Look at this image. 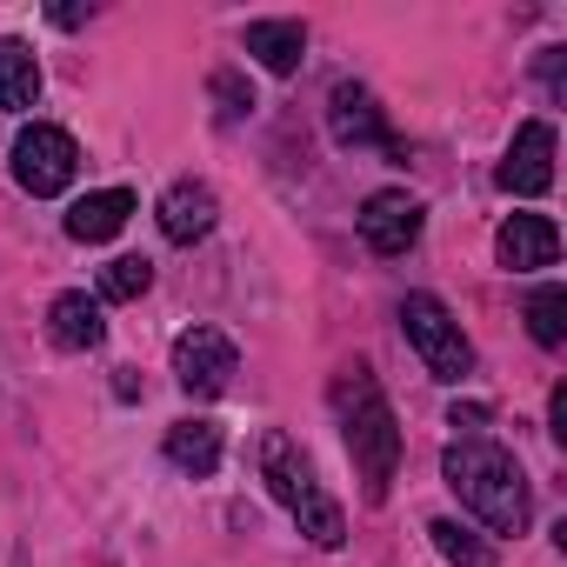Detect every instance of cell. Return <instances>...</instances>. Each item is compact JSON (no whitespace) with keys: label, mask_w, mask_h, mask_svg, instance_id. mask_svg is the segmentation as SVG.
Masks as SVG:
<instances>
[{"label":"cell","mask_w":567,"mask_h":567,"mask_svg":"<svg viewBox=\"0 0 567 567\" xmlns=\"http://www.w3.org/2000/svg\"><path fill=\"white\" fill-rule=\"evenodd\" d=\"M147 288H154V260H141V254H121L101 267V301H141Z\"/></svg>","instance_id":"obj_17"},{"label":"cell","mask_w":567,"mask_h":567,"mask_svg":"<svg viewBox=\"0 0 567 567\" xmlns=\"http://www.w3.org/2000/svg\"><path fill=\"white\" fill-rule=\"evenodd\" d=\"M401 328H408V341H414V354L427 361L434 381H461V374L474 368V348H467L461 321H454L434 295H408V301H401Z\"/></svg>","instance_id":"obj_3"},{"label":"cell","mask_w":567,"mask_h":567,"mask_svg":"<svg viewBox=\"0 0 567 567\" xmlns=\"http://www.w3.org/2000/svg\"><path fill=\"white\" fill-rule=\"evenodd\" d=\"M161 234H167L174 247L207 240V234H214V194H207L200 181H174V187L161 194Z\"/></svg>","instance_id":"obj_11"},{"label":"cell","mask_w":567,"mask_h":567,"mask_svg":"<svg viewBox=\"0 0 567 567\" xmlns=\"http://www.w3.org/2000/svg\"><path fill=\"white\" fill-rule=\"evenodd\" d=\"M361 240H368L381 260L408 254V247L421 240V200H414V194H401V187L368 194V207H361Z\"/></svg>","instance_id":"obj_6"},{"label":"cell","mask_w":567,"mask_h":567,"mask_svg":"<svg viewBox=\"0 0 567 567\" xmlns=\"http://www.w3.org/2000/svg\"><path fill=\"white\" fill-rule=\"evenodd\" d=\"M127 214H134V194L127 187H101V194H87V200L68 207V234L87 240V247H101V240H114L127 227Z\"/></svg>","instance_id":"obj_13"},{"label":"cell","mask_w":567,"mask_h":567,"mask_svg":"<svg viewBox=\"0 0 567 567\" xmlns=\"http://www.w3.org/2000/svg\"><path fill=\"white\" fill-rule=\"evenodd\" d=\"M441 474L461 494V507L474 520H487L494 534H520L527 527L534 501H527V474H520V461L507 447H494V441H454L441 454Z\"/></svg>","instance_id":"obj_1"},{"label":"cell","mask_w":567,"mask_h":567,"mask_svg":"<svg viewBox=\"0 0 567 567\" xmlns=\"http://www.w3.org/2000/svg\"><path fill=\"white\" fill-rule=\"evenodd\" d=\"M260 481L274 487V501L288 507V514H295L301 501H315V494H321V487H315V474H308V454H301L288 434H280V427H267V434H260Z\"/></svg>","instance_id":"obj_8"},{"label":"cell","mask_w":567,"mask_h":567,"mask_svg":"<svg viewBox=\"0 0 567 567\" xmlns=\"http://www.w3.org/2000/svg\"><path fill=\"white\" fill-rule=\"evenodd\" d=\"M167 461H174L181 474H194V481L214 474V467H220V427H214V421H194V414L174 421V427H167Z\"/></svg>","instance_id":"obj_15"},{"label":"cell","mask_w":567,"mask_h":567,"mask_svg":"<svg viewBox=\"0 0 567 567\" xmlns=\"http://www.w3.org/2000/svg\"><path fill=\"white\" fill-rule=\"evenodd\" d=\"M214 101H220V121H247L254 114V87L240 74H227V68L214 74Z\"/></svg>","instance_id":"obj_20"},{"label":"cell","mask_w":567,"mask_h":567,"mask_svg":"<svg viewBox=\"0 0 567 567\" xmlns=\"http://www.w3.org/2000/svg\"><path fill=\"white\" fill-rule=\"evenodd\" d=\"M494 421V408L487 401H454V414H447V427H461L467 441H481V427Z\"/></svg>","instance_id":"obj_21"},{"label":"cell","mask_w":567,"mask_h":567,"mask_svg":"<svg viewBox=\"0 0 567 567\" xmlns=\"http://www.w3.org/2000/svg\"><path fill=\"white\" fill-rule=\"evenodd\" d=\"M328 134H334L341 147H388V121H381L374 94L354 87V81H341V87L328 94Z\"/></svg>","instance_id":"obj_9"},{"label":"cell","mask_w":567,"mask_h":567,"mask_svg":"<svg viewBox=\"0 0 567 567\" xmlns=\"http://www.w3.org/2000/svg\"><path fill=\"white\" fill-rule=\"evenodd\" d=\"M247 54H254L267 74H301L308 28H301V21H247Z\"/></svg>","instance_id":"obj_14"},{"label":"cell","mask_w":567,"mask_h":567,"mask_svg":"<svg viewBox=\"0 0 567 567\" xmlns=\"http://www.w3.org/2000/svg\"><path fill=\"white\" fill-rule=\"evenodd\" d=\"M494 254H501V267H514V274L554 267V260H560V227H554L547 214H514V220L494 234Z\"/></svg>","instance_id":"obj_10"},{"label":"cell","mask_w":567,"mask_h":567,"mask_svg":"<svg viewBox=\"0 0 567 567\" xmlns=\"http://www.w3.org/2000/svg\"><path fill=\"white\" fill-rule=\"evenodd\" d=\"M234 368H240V354H234V341H227L220 328H187V334L174 341V381H181L194 401L227 394Z\"/></svg>","instance_id":"obj_5"},{"label":"cell","mask_w":567,"mask_h":567,"mask_svg":"<svg viewBox=\"0 0 567 567\" xmlns=\"http://www.w3.org/2000/svg\"><path fill=\"white\" fill-rule=\"evenodd\" d=\"M74 167H81V147H74V134L68 127H48V121H34V127H21V141H14V181L28 187V194H61L68 181H74Z\"/></svg>","instance_id":"obj_4"},{"label":"cell","mask_w":567,"mask_h":567,"mask_svg":"<svg viewBox=\"0 0 567 567\" xmlns=\"http://www.w3.org/2000/svg\"><path fill=\"white\" fill-rule=\"evenodd\" d=\"M547 421H554V441L567 447V381L554 388V408H547Z\"/></svg>","instance_id":"obj_22"},{"label":"cell","mask_w":567,"mask_h":567,"mask_svg":"<svg viewBox=\"0 0 567 567\" xmlns=\"http://www.w3.org/2000/svg\"><path fill=\"white\" fill-rule=\"evenodd\" d=\"M527 334H534L540 348H560V341H567V288H540V295L527 301Z\"/></svg>","instance_id":"obj_18"},{"label":"cell","mask_w":567,"mask_h":567,"mask_svg":"<svg viewBox=\"0 0 567 567\" xmlns=\"http://www.w3.org/2000/svg\"><path fill=\"white\" fill-rule=\"evenodd\" d=\"M427 534H434V547H441V554H447L454 567H487V547H481V540H474V534H467L461 520H434Z\"/></svg>","instance_id":"obj_19"},{"label":"cell","mask_w":567,"mask_h":567,"mask_svg":"<svg viewBox=\"0 0 567 567\" xmlns=\"http://www.w3.org/2000/svg\"><path fill=\"white\" fill-rule=\"evenodd\" d=\"M48 334H54V348H68V354H87V348H101V334H107V321H101V301H94V295H81V288L54 295V308H48Z\"/></svg>","instance_id":"obj_12"},{"label":"cell","mask_w":567,"mask_h":567,"mask_svg":"<svg viewBox=\"0 0 567 567\" xmlns=\"http://www.w3.org/2000/svg\"><path fill=\"white\" fill-rule=\"evenodd\" d=\"M41 101V61L28 41H0V107L8 114H28Z\"/></svg>","instance_id":"obj_16"},{"label":"cell","mask_w":567,"mask_h":567,"mask_svg":"<svg viewBox=\"0 0 567 567\" xmlns=\"http://www.w3.org/2000/svg\"><path fill=\"white\" fill-rule=\"evenodd\" d=\"M341 434H348V454H354V474H361V494L381 507L388 487H394V467H401V427H394V408L381 394V381L368 368H348L341 388Z\"/></svg>","instance_id":"obj_2"},{"label":"cell","mask_w":567,"mask_h":567,"mask_svg":"<svg viewBox=\"0 0 567 567\" xmlns=\"http://www.w3.org/2000/svg\"><path fill=\"white\" fill-rule=\"evenodd\" d=\"M494 181L507 194H520V200L547 194L554 187V127L547 121H520V134H514V147H507V161H501Z\"/></svg>","instance_id":"obj_7"}]
</instances>
